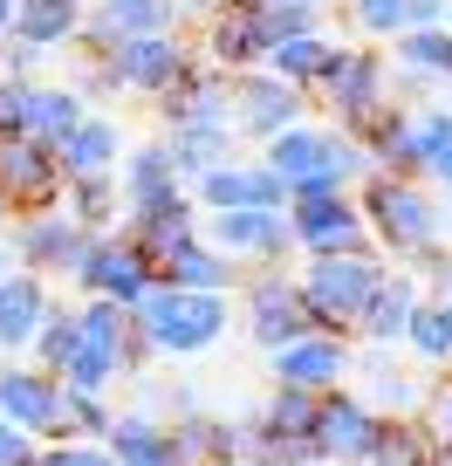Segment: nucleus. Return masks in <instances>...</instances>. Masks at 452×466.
<instances>
[{
    "label": "nucleus",
    "instance_id": "obj_16",
    "mask_svg": "<svg viewBox=\"0 0 452 466\" xmlns=\"http://www.w3.org/2000/svg\"><path fill=\"white\" fill-rule=\"evenodd\" d=\"M0 419L35 439L62 432V378L42 370L35 357H0Z\"/></svg>",
    "mask_w": 452,
    "mask_h": 466
},
{
    "label": "nucleus",
    "instance_id": "obj_48",
    "mask_svg": "<svg viewBox=\"0 0 452 466\" xmlns=\"http://www.w3.org/2000/svg\"><path fill=\"white\" fill-rule=\"evenodd\" d=\"M418 178H425L432 192H452V137L432 151V158H425V172H418Z\"/></svg>",
    "mask_w": 452,
    "mask_h": 466
},
{
    "label": "nucleus",
    "instance_id": "obj_51",
    "mask_svg": "<svg viewBox=\"0 0 452 466\" xmlns=\"http://www.w3.org/2000/svg\"><path fill=\"white\" fill-rule=\"evenodd\" d=\"M226 0H178V21H206V15H219Z\"/></svg>",
    "mask_w": 452,
    "mask_h": 466
},
{
    "label": "nucleus",
    "instance_id": "obj_24",
    "mask_svg": "<svg viewBox=\"0 0 452 466\" xmlns=\"http://www.w3.org/2000/svg\"><path fill=\"white\" fill-rule=\"evenodd\" d=\"M226 103H234V89H226V69H213L206 56H192L186 76H178V83L165 89L151 110H158V124L172 131V124H226Z\"/></svg>",
    "mask_w": 452,
    "mask_h": 466
},
{
    "label": "nucleus",
    "instance_id": "obj_15",
    "mask_svg": "<svg viewBox=\"0 0 452 466\" xmlns=\"http://www.w3.org/2000/svg\"><path fill=\"white\" fill-rule=\"evenodd\" d=\"M199 56L213 62V69H226V76H240V69H261V56H267V42H275V28H267V7L261 0H226L219 15H206L199 21Z\"/></svg>",
    "mask_w": 452,
    "mask_h": 466
},
{
    "label": "nucleus",
    "instance_id": "obj_17",
    "mask_svg": "<svg viewBox=\"0 0 452 466\" xmlns=\"http://www.w3.org/2000/svg\"><path fill=\"white\" fill-rule=\"evenodd\" d=\"M0 199L7 213H35V206H55L62 199V165H55V145L15 131L0 137Z\"/></svg>",
    "mask_w": 452,
    "mask_h": 466
},
{
    "label": "nucleus",
    "instance_id": "obj_29",
    "mask_svg": "<svg viewBox=\"0 0 452 466\" xmlns=\"http://www.w3.org/2000/svg\"><path fill=\"white\" fill-rule=\"evenodd\" d=\"M336 56H343V42H336L329 21H322V28H302V35H275L267 56H261V69H275L281 83H295V89H316Z\"/></svg>",
    "mask_w": 452,
    "mask_h": 466
},
{
    "label": "nucleus",
    "instance_id": "obj_9",
    "mask_svg": "<svg viewBox=\"0 0 452 466\" xmlns=\"http://www.w3.org/2000/svg\"><path fill=\"white\" fill-rule=\"evenodd\" d=\"M199 240H213L226 261L240 268H288L295 261V227L288 206H226V213H199Z\"/></svg>",
    "mask_w": 452,
    "mask_h": 466
},
{
    "label": "nucleus",
    "instance_id": "obj_3",
    "mask_svg": "<svg viewBox=\"0 0 452 466\" xmlns=\"http://www.w3.org/2000/svg\"><path fill=\"white\" fill-rule=\"evenodd\" d=\"M357 206H364V227H370V248L384 261H411L418 248H432L446 233V206L425 178H397V172H370L357 186Z\"/></svg>",
    "mask_w": 452,
    "mask_h": 466
},
{
    "label": "nucleus",
    "instance_id": "obj_40",
    "mask_svg": "<svg viewBox=\"0 0 452 466\" xmlns=\"http://www.w3.org/2000/svg\"><path fill=\"white\" fill-rule=\"evenodd\" d=\"M316 405H322L316 391H295V384H267V405H261V419H267V432L316 439Z\"/></svg>",
    "mask_w": 452,
    "mask_h": 466
},
{
    "label": "nucleus",
    "instance_id": "obj_44",
    "mask_svg": "<svg viewBox=\"0 0 452 466\" xmlns=\"http://www.w3.org/2000/svg\"><path fill=\"white\" fill-rule=\"evenodd\" d=\"M42 48L35 42H21V35H7V42H0V76H15V83H35V76H42Z\"/></svg>",
    "mask_w": 452,
    "mask_h": 466
},
{
    "label": "nucleus",
    "instance_id": "obj_52",
    "mask_svg": "<svg viewBox=\"0 0 452 466\" xmlns=\"http://www.w3.org/2000/svg\"><path fill=\"white\" fill-rule=\"evenodd\" d=\"M432 466H452V432H432Z\"/></svg>",
    "mask_w": 452,
    "mask_h": 466
},
{
    "label": "nucleus",
    "instance_id": "obj_41",
    "mask_svg": "<svg viewBox=\"0 0 452 466\" xmlns=\"http://www.w3.org/2000/svg\"><path fill=\"white\" fill-rule=\"evenodd\" d=\"M55 378L69 384V391H96V398H110V391H117V384H124V370H117V357H110V350L83 343V350H75V357H69V364L55 370Z\"/></svg>",
    "mask_w": 452,
    "mask_h": 466
},
{
    "label": "nucleus",
    "instance_id": "obj_6",
    "mask_svg": "<svg viewBox=\"0 0 452 466\" xmlns=\"http://www.w3.org/2000/svg\"><path fill=\"white\" fill-rule=\"evenodd\" d=\"M452 137V103H391V110L370 124L357 145H364L370 172H397V178H418L425 158Z\"/></svg>",
    "mask_w": 452,
    "mask_h": 466
},
{
    "label": "nucleus",
    "instance_id": "obj_10",
    "mask_svg": "<svg viewBox=\"0 0 452 466\" xmlns=\"http://www.w3.org/2000/svg\"><path fill=\"white\" fill-rule=\"evenodd\" d=\"M83 248H89V227H75L62 206H35V213L7 219V254H15V268H28V275H42V281H69L75 261H83Z\"/></svg>",
    "mask_w": 452,
    "mask_h": 466
},
{
    "label": "nucleus",
    "instance_id": "obj_50",
    "mask_svg": "<svg viewBox=\"0 0 452 466\" xmlns=\"http://www.w3.org/2000/svg\"><path fill=\"white\" fill-rule=\"evenodd\" d=\"M261 7H302V15H322V21L336 15V0H261Z\"/></svg>",
    "mask_w": 452,
    "mask_h": 466
},
{
    "label": "nucleus",
    "instance_id": "obj_11",
    "mask_svg": "<svg viewBox=\"0 0 452 466\" xmlns=\"http://www.w3.org/2000/svg\"><path fill=\"white\" fill-rule=\"evenodd\" d=\"M226 89H234L226 116H234V137H240V145H267L275 131H288V124H302V116L316 110L308 89L281 83L275 69H240V76H226Z\"/></svg>",
    "mask_w": 452,
    "mask_h": 466
},
{
    "label": "nucleus",
    "instance_id": "obj_12",
    "mask_svg": "<svg viewBox=\"0 0 452 466\" xmlns=\"http://www.w3.org/2000/svg\"><path fill=\"white\" fill-rule=\"evenodd\" d=\"M151 281H158V268H151L117 227H110V233H89V248H83V261H75L69 289H75V295H103V302L137 309Z\"/></svg>",
    "mask_w": 452,
    "mask_h": 466
},
{
    "label": "nucleus",
    "instance_id": "obj_55",
    "mask_svg": "<svg viewBox=\"0 0 452 466\" xmlns=\"http://www.w3.org/2000/svg\"><path fill=\"white\" fill-rule=\"evenodd\" d=\"M219 466H261V460H219Z\"/></svg>",
    "mask_w": 452,
    "mask_h": 466
},
{
    "label": "nucleus",
    "instance_id": "obj_56",
    "mask_svg": "<svg viewBox=\"0 0 452 466\" xmlns=\"http://www.w3.org/2000/svg\"><path fill=\"white\" fill-rule=\"evenodd\" d=\"M446 35H452V0H446Z\"/></svg>",
    "mask_w": 452,
    "mask_h": 466
},
{
    "label": "nucleus",
    "instance_id": "obj_59",
    "mask_svg": "<svg viewBox=\"0 0 452 466\" xmlns=\"http://www.w3.org/2000/svg\"><path fill=\"white\" fill-rule=\"evenodd\" d=\"M425 466H432V460H425Z\"/></svg>",
    "mask_w": 452,
    "mask_h": 466
},
{
    "label": "nucleus",
    "instance_id": "obj_35",
    "mask_svg": "<svg viewBox=\"0 0 452 466\" xmlns=\"http://www.w3.org/2000/svg\"><path fill=\"white\" fill-rule=\"evenodd\" d=\"M172 425V460L178 466H219L234 460V419H213V411H178Z\"/></svg>",
    "mask_w": 452,
    "mask_h": 466
},
{
    "label": "nucleus",
    "instance_id": "obj_46",
    "mask_svg": "<svg viewBox=\"0 0 452 466\" xmlns=\"http://www.w3.org/2000/svg\"><path fill=\"white\" fill-rule=\"evenodd\" d=\"M35 446H42L35 432H21V425L0 419V466H28V460H35Z\"/></svg>",
    "mask_w": 452,
    "mask_h": 466
},
{
    "label": "nucleus",
    "instance_id": "obj_47",
    "mask_svg": "<svg viewBox=\"0 0 452 466\" xmlns=\"http://www.w3.org/2000/svg\"><path fill=\"white\" fill-rule=\"evenodd\" d=\"M21 103H28V83L0 76V137H15V131H21Z\"/></svg>",
    "mask_w": 452,
    "mask_h": 466
},
{
    "label": "nucleus",
    "instance_id": "obj_22",
    "mask_svg": "<svg viewBox=\"0 0 452 466\" xmlns=\"http://www.w3.org/2000/svg\"><path fill=\"white\" fill-rule=\"evenodd\" d=\"M117 233H124V240H131L137 254H145L151 268H158L165 254L178 248V240H192V233H199V199H192V192L178 186V192H165V199H145V206H124Z\"/></svg>",
    "mask_w": 452,
    "mask_h": 466
},
{
    "label": "nucleus",
    "instance_id": "obj_4",
    "mask_svg": "<svg viewBox=\"0 0 452 466\" xmlns=\"http://www.w3.org/2000/svg\"><path fill=\"white\" fill-rule=\"evenodd\" d=\"M137 329L151 336V350L165 364H186V357H206V350L226 343L234 295H192V289H172V281H151L145 302H137Z\"/></svg>",
    "mask_w": 452,
    "mask_h": 466
},
{
    "label": "nucleus",
    "instance_id": "obj_18",
    "mask_svg": "<svg viewBox=\"0 0 452 466\" xmlns=\"http://www.w3.org/2000/svg\"><path fill=\"white\" fill-rule=\"evenodd\" d=\"M165 28H186V21H178V0H89L75 56H103V48L131 42V35H165Z\"/></svg>",
    "mask_w": 452,
    "mask_h": 466
},
{
    "label": "nucleus",
    "instance_id": "obj_26",
    "mask_svg": "<svg viewBox=\"0 0 452 466\" xmlns=\"http://www.w3.org/2000/svg\"><path fill=\"white\" fill-rule=\"evenodd\" d=\"M240 275H247V268L226 261V254H219L213 240H199V233H192V240H178V248L158 261V281H172V289H192V295H234Z\"/></svg>",
    "mask_w": 452,
    "mask_h": 466
},
{
    "label": "nucleus",
    "instance_id": "obj_23",
    "mask_svg": "<svg viewBox=\"0 0 452 466\" xmlns=\"http://www.w3.org/2000/svg\"><path fill=\"white\" fill-rule=\"evenodd\" d=\"M418 302H425V281L411 275L405 261L384 268L377 295H370L364 322H357V343H364V350H397V343H405V329H411V316H418Z\"/></svg>",
    "mask_w": 452,
    "mask_h": 466
},
{
    "label": "nucleus",
    "instance_id": "obj_53",
    "mask_svg": "<svg viewBox=\"0 0 452 466\" xmlns=\"http://www.w3.org/2000/svg\"><path fill=\"white\" fill-rule=\"evenodd\" d=\"M15 35V0H0V42Z\"/></svg>",
    "mask_w": 452,
    "mask_h": 466
},
{
    "label": "nucleus",
    "instance_id": "obj_34",
    "mask_svg": "<svg viewBox=\"0 0 452 466\" xmlns=\"http://www.w3.org/2000/svg\"><path fill=\"white\" fill-rule=\"evenodd\" d=\"M103 446H110V460L117 466H145V460H172V425L158 419V411H117L110 419V432H103Z\"/></svg>",
    "mask_w": 452,
    "mask_h": 466
},
{
    "label": "nucleus",
    "instance_id": "obj_8",
    "mask_svg": "<svg viewBox=\"0 0 452 466\" xmlns=\"http://www.w3.org/2000/svg\"><path fill=\"white\" fill-rule=\"evenodd\" d=\"M199 56L192 48V35L186 28H165V35H131V42H117V48H103V83H110V96H145V103H158L165 89L186 76V62Z\"/></svg>",
    "mask_w": 452,
    "mask_h": 466
},
{
    "label": "nucleus",
    "instance_id": "obj_27",
    "mask_svg": "<svg viewBox=\"0 0 452 466\" xmlns=\"http://www.w3.org/2000/svg\"><path fill=\"white\" fill-rule=\"evenodd\" d=\"M124 124L110 110H89L83 124H75L69 137L55 145V165H62V178H89V172H117V158H124Z\"/></svg>",
    "mask_w": 452,
    "mask_h": 466
},
{
    "label": "nucleus",
    "instance_id": "obj_19",
    "mask_svg": "<svg viewBox=\"0 0 452 466\" xmlns=\"http://www.w3.org/2000/svg\"><path fill=\"white\" fill-rule=\"evenodd\" d=\"M186 192L199 199V213H226V206H288V186H281V178L267 172L254 151H234V158H219L213 172H199Z\"/></svg>",
    "mask_w": 452,
    "mask_h": 466
},
{
    "label": "nucleus",
    "instance_id": "obj_39",
    "mask_svg": "<svg viewBox=\"0 0 452 466\" xmlns=\"http://www.w3.org/2000/svg\"><path fill=\"white\" fill-rule=\"evenodd\" d=\"M75 350H83V322H75V309L69 302H48V316L35 322V336H28V357L42 370H62Z\"/></svg>",
    "mask_w": 452,
    "mask_h": 466
},
{
    "label": "nucleus",
    "instance_id": "obj_14",
    "mask_svg": "<svg viewBox=\"0 0 452 466\" xmlns=\"http://www.w3.org/2000/svg\"><path fill=\"white\" fill-rule=\"evenodd\" d=\"M267 378L322 398V391L357 378V350H350V336H336V329H308V336H295V343L267 350Z\"/></svg>",
    "mask_w": 452,
    "mask_h": 466
},
{
    "label": "nucleus",
    "instance_id": "obj_57",
    "mask_svg": "<svg viewBox=\"0 0 452 466\" xmlns=\"http://www.w3.org/2000/svg\"><path fill=\"white\" fill-rule=\"evenodd\" d=\"M145 466H178V460H145Z\"/></svg>",
    "mask_w": 452,
    "mask_h": 466
},
{
    "label": "nucleus",
    "instance_id": "obj_7",
    "mask_svg": "<svg viewBox=\"0 0 452 466\" xmlns=\"http://www.w3.org/2000/svg\"><path fill=\"white\" fill-rule=\"evenodd\" d=\"M234 322L247 329V343L261 350V357L316 329V322H308V309H302V289H295V268H254V275H240V289H234Z\"/></svg>",
    "mask_w": 452,
    "mask_h": 466
},
{
    "label": "nucleus",
    "instance_id": "obj_20",
    "mask_svg": "<svg viewBox=\"0 0 452 466\" xmlns=\"http://www.w3.org/2000/svg\"><path fill=\"white\" fill-rule=\"evenodd\" d=\"M377 419H384V411H370L364 398H357V384H336V391H322V405H316V446H322V466H364L370 439H377Z\"/></svg>",
    "mask_w": 452,
    "mask_h": 466
},
{
    "label": "nucleus",
    "instance_id": "obj_49",
    "mask_svg": "<svg viewBox=\"0 0 452 466\" xmlns=\"http://www.w3.org/2000/svg\"><path fill=\"white\" fill-rule=\"evenodd\" d=\"M405 28H446V0H405Z\"/></svg>",
    "mask_w": 452,
    "mask_h": 466
},
{
    "label": "nucleus",
    "instance_id": "obj_1",
    "mask_svg": "<svg viewBox=\"0 0 452 466\" xmlns=\"http://www.w3.org/2000/svg\"><path fill=\"white\" fill-rule=\"evenodd\" d=\"M254 158L288 192H357L370 178L364 145H357L350 131H336L329 116H316V110H308L302 124H288V131H275L267 145H254Z\"/></svg>",
    "mask_w": 452,
    "mask_h": 466
},
{
    "label": "nucleus",
    "instance_id": "obj_25",
    "mask_svg": "<svg viewBox=\"0 0 452 466\" xmlns=\"http://www.w3.org/2000/svg\"><path fill=\"white\" fill-rule=\"evenodd\" d=\"M48 302H55V281L28 275V268L0 275V357H28V336L48 316Z\"/></svg>",
    "mask_w": 452,
    "mask_h": 466
},
{
    "label": "nucleus",
    "instance_id": "obj_5",
    "mask_svg": "<svg viewBox=\"0 0 452 466\" xmlns=\"http://www.w3.org/2000/svg\"><path fill=\"white\" fill-rule=\"evenodd\" d=\"M308 103L329 116L336 131L364 137L370 124H377V116L397 103V83H391V62H384V48H377V42H343V56L329 62V76L308 89Z\"/></svg>",
    "mask_w": 452,
    "mask_h": 466
},
{
    "label": "nucleus",
    "instance_id": "obj_58",
    "mask_svg": "<svg viewBox=\"0 0 452 466\" xmlns=\"http://www.w3.org/2000/svg\"><path fill=\"white\" fill-rule=\"evenodd\" d=\"M0 227H7V199H0Z\"/></svg>",
    "mask_w": 452,
    "mask_h": 466
},
{
    "label": "nucleus",
    "instance_id": "obj_2",
    "mask_svg": "<svg viewBox=\"0 0 452 466\" xmlns=\"http://www.w3.org/2000/svg\"><path fill=\"white\" fill-rule=\"evenodd\" d=\"M295 289H302V309L316 329H336V336H357L370 295L384 281V254L377 248H343V254H295Z\"/></svg>",
    "mask_w": 452,
    "mask_h": 466
},
{
    "label": "nucleus",
    "instance_id": "obj_42",
    "mask_svg": "<svg viewBox=\"0 0 452 466\" xmlns=\"http://www.w3.org/2000/svg\"><path fill=\"white\" fill-rule=\"evenodd\" d=\"M110 419H117V405H110V398L69 391V384H62V432H55V439H103V432H110Z\"/></svg>",
    "mask_w": 452,
    "mask_h": 466
},
{
    "label": "nucleus",
    "instance_id": "obj_32",
    "mask_svg": "<svg viewBox=\"0 0 452 466\" xmlns=\"http://www.w3.org/2000/svg\"><path fill=\"white\" fill-rule=\"evenodd\" d=\"M83 7L89 0H15V35L35 42L42 56H62L83 35Z\"/></svg>",
    "mask_w": 452,
    "mask_h": 466
},
{
    "label": "nucleus",
    "instance_id": "obj_38",
    "mask_svg": "<svg viewBox=\"0 0 452 466\" xmlns=\"http://www.w3.org/2000/svg\"><path fill=\"white\" fill-rule=\"evenodd\" d=\"M425 460H432L425 419H377V439H370L364 466H425Z\"/></svg>",
    "mask_w": 452,
    "mask_h": 466
},
{
    "label": "nucleus",
    "instance_id": "obj_54",
    "mask_svg": "<svg viewBox=\"0 0 452 466\" xmlns=\"http://www.w3.org/2000/svg\"><path fill=\"white\" fill-rule=\"evenodd\" d=\"M7 268H15V254H7V233H0V275H7Z\"/></svg>",
    "mask_w": 452,
    "mask_h": 466
},
{
    "label": "nucleus",
    "instance_id": "obj_43",
    "mask_svg": "<svg viewBox=\"0 0 452 466\" xmlns=\"http://www.w3.org/2000/svg\"><path fill=\"white\" fill-rule=\"evenodd\" d=\"M343 15H350V35L357 42H391V35H405V0H336Z\"/></svg>",
    "mask_w": 452,
    "mask_h": 466
},
{
    "label": "nucleus",
    "instance_id": "obj_45",
    "mask_svg": "<svg viewBox=\"0 0 452 466\" xmlns=\"http://www.w3.org/2000/svg\"><path fill=\"white\" fill-rule=\"evenodd\" d=\"M418 419H425V432H452V370L425 391V411H418Z\"/></svg>",
    "mask_w": 452,
    "mask_h": 466
},
{
    "label": "nucleus",
    "instance_id": "obj_21",
    "mask_svg": "<svg viewBox=\"0 0 452 466\" xmlns=\"http://www.w3.org/2000/svg\"><path fill=\"white\" fill-rule=\"evenodd\" d=\"M75 322H83V343H96V350H110V357H117L124 384H131V378H145V370L158 364L151 336L137 329V309L103 302V295H83V302H75Z\"/></svg>",
    "mask_w": 452,
    "mask_h": 466
},
{
    "label": "nucleus",
    "instance_id": "obj_28",
    "mask_svg": "<svg viewBox=\"0 0 452 466\" xmlns=\"http://www.w3.org/2000/svg\"><path fill=\"white\" fill-rule=\"evenodd\" d=\"M83 116H89V96L69 83V76H62V83H55V76H35V83H28V103H21V131H28V137L62 145Z\"/></svg>",
    "mask_w": 452,
    "mask_h": 466
},
{
    "label": "nucleus",
    "instance_id": "obj_60",
    "mask_svg": "<svg viewBox=\"0 0 452 466\" xmlns=\"http://www.w3.org/2000/svg\"><path fill=\"white\" fill-rule=\"evenodd\" d=\"M446 295H452V289H446Z\"/></svg>",
    "mask_w": 452,
    "mask_h": 466
},
{
    "label": "nucleus",
    "instance_id": "obj_31",
    "mask_svg": "<svg viewBox=\"0 0 452 466\" xmlns=\"http://www.w3.org/2000/svg\"><path fill=\"white\" fill-rule=\"evenodd\" d=\"M357 378H370L357 398H364L370 411H384V419H418V411H425V391H432L425 378H411V370L391 364V350H370V370L357 364Z\"/></svg>",
    "mask_w": 452,
    "mask_h": 466
},
{
    "label": "nucleus",
    "instance_id": "obj_13",
    "mask_svg": "<svg viewBox=\"0 0 452 466\" xmlns=\"http://www.w3.org/2000/svg\"><path fill=\"white\" fill-rule=\"evenodd\" d=\"M288 227H295V254L370 248V227H364L357 192H288Z\"/></svg>",
    "mask_w": 452,
    "mask_h": 466
},
{
    "label": "nucleus",
    "instance_id": "obj_30",
    "mask_svg": "<svg viewBox=\"0 0 452 466\" xmlns=\"http://www.w3.org/2000/svg\"><path fill=\"white\" fill-rule=\"evenodd\" d=\"M165 151H172L178 186H192L199 172H213L219 158H234V151H240L234 116H226V124H172V131H165Z\"/></svg>",
    "mask_w": 452,
    "mask_h": 466
},
{
    "label": "nucleus",
    "instance_id": "obj_33",
    "mask_svg": "<svg viewBox=\"0 0 452 466\" xmlns=\"http://www.w3.org/2000/svg\"><path fill=\"white\" fill-rule=\"evenodd\" d=\"M117 192H124V206H145V199L178 192V172H172L165 137H151V145H124V158H117Z\"/></svg>",
    "mask_w": 452,
    "mask_h": 466
},
{
    "label": "nucleus",
    "instance_id": "obj_37",
    "mask_svg": "<svg viewBox=\"0 0 452 466\" xmlns=\"http://www.w3.org/2000/svg\"><path fill=\"white\" fill-rule=\"evenodd\" d=\"M397 350H411L425 370H452V295H425Z\"/></svg>",
    "mask_w": 452,
    "mask_h": 466
},
{
    "label": "nucleus",
    "instance_id": "obj_36",
    "mask_svg": "<svg viewBox=\"0 0 452 466\" xmlns=\"http://www.w3.org/2000/svg\"><path fill=\"white\" fill-rule=\"evenodd\" d=\"M62 213L89 233H110L124 219V192H117V172H89V178H62Z\"/></svg>",
    "mask_w": 452,
    "mask_h": 466
}]
</instances>
